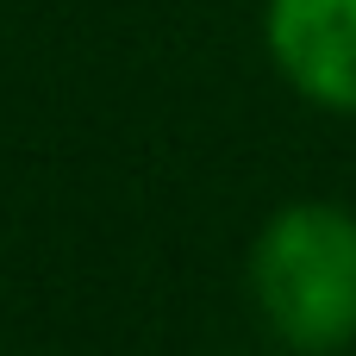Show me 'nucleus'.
<instances>
[{"label": "nucleus", "instance_id": "f257e3e1", "mask_svg": "<svg viewBox=\"0 0 356 356\" xmlns=\"http://www.w3.org/2000/svg\"><path fill=\"white\" fill-rule=\"evenodd\" d=\"M250 300L275 344L338 356L356 344V213L338 200H288L263 219L244 263Z\"/></svg>", "mask_w": 356, "mask_h": 356}, {"label": "nucleus", "instance_id": "f03ea898", "mask_svg": "<svg viewBox=\"0 0 356 356\" xmlns=\"http://www.w3.org/2000/svg\"><path fill=\"white\" fill-rule=\"evenodd\" d=\"M263 44L300 100L356 119V0H269Z\"/></svg>", "mask_w": 356, "mask_h": 356}]
</instances>
